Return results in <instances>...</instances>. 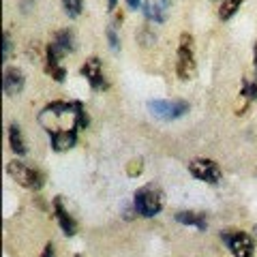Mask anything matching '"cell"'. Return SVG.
I'll list each match as a JSON object with an SVG mask.
<instances>
[{
    "label": "cell",
    "mask_w": 257,
    "mask_h": 257,
    "mask_svg": "<svg viewBox=\"0 0 257 257\" xmlns=\"http://www.w3.org/2000/svg\"><path fill=\"white\" fill-rule=\"evenodd\" d=\"M163 191L157 184H146L133 193V208L144 219H155L163 210Z\"/></svg>",
    "instance_id": "cell-1"
},
{
    "label": "cell",
    "mask_w": 257,
    "mask_h": 257,
    "mask_svg": "<svg viewBox=\"0 0 257 257\" xmlns=\"http://www.w3.org/2000/svg\"><path fill=\"white\" fill-rule=\"evenodd\" d=\"M176 75L180 82H191L197 75V62L193 54V37L182 32L178 39V52H176Z\"/></svg>",
    "instance_id": "cell-2"
},
{
    "label": "cell",
    "mask_w": 257,
    "mask_h": 257,
    "mask_svg": "<svg viewBox=\"0 0 257 257\" xmlns=\"http://www.w3.org/2000/svg\"><path fill=\"white\" fill-rule=\"evenodd\" d=\"M7 174H9L20 187L28 189V191H41L43 184H45V178H43L41 172L26 165V163H22L18 159H13L7 163Z\"/></svg>",
    "instance_id": "cell-3"
},
{
    "label": "cell",
    "mask_w": 257,
    "mask_h": 257,
    "mask_svg": "<svg viewBox=\"0 0 257 257\" xmlns=\"http://www.w3.org/2000/svg\"><path fill=\"white\" fill-rule=\"evenodd\" d=\"M221 240L234 257H255V240L242 229H223Z\"/></svg>",
    "instance_id": "cell-4"
},
{
    "label": "cell",
    "mask_w": 257,
    "mask_h": 257,
    "mask_svg": "<svg viewBox=\"0 0 257 257\" xmlns=\"http://www.w3.org/2000/svg\"><path fill=\"white\" fill-rule=\"evenodd\" d=\"M189 103L184 99H152L148 101L150 114L159 120H178L189 111Z\"/></svg>",
    "instance_id": "cell-5"
},
{
    "label": "cell",
    "mask_w": 257,
    "mask_h": 257,
    "mask_svg": "<svg viewBox=\"0 0 257 257\" xmlns=\"http://www.w3.org/2000/svg\"><path fill=\"white\" fill-rule=\"evenodd\" d=\"M189 174L193 178L202 180L206 184H221L223 180V172L216 161L206 159V157H197L189 161Z\"/></svg>",
    "instance_id": "cell-6"
},
{
    "label": "cell",
    "mask_w": 257,
    "mask_h": 257,
    "mask_svg": "<svg viewBox=\"0 0 257 257\" xmlns=\"http://www.w3.org/2000/svg\"><path fill=\"white\" fill-rule=\"evenodd\" d=\"M79 73H82V77L86 79L92 90H107L109 88V82L105 79V75H103V62H101V58H96V56L86 58L82 69H79Z\"/></svg>",
    "instance_id": "cell-7"
},
{
    "label": "cell",
    "mask_w": 257,
    "mask_h": 257,
    "mask_svg": "<svg viewBox=\"0 0 257 257\" xmlns=\"http://www.w3.org/2000/svg\"><path fill=\"white\" fill-rule=\"evenodd\" d=\"M50 135V144L54 152H69L71 148L77 146V131H58V128H47L45 131Z\"/></svg>",
    "instance_id": "cell-8"
},
{
    "label": "cell",
    "mask_w": 257,
    "mask_h": 257,
    "mask_svg": "<svg viewBox=\"0 0 257 257\" xmlns=\"http://www.w3.org/2000/svg\"><path fill=\"white\" fill-rule=\"evenodd\" d=\"M54 214H56V221H58L60 225V229H62V234L67 236V238H73L77 234V221L73 219V216L69 214V210L64 208V202H62V197H54Z\"/></svg>",
    "instance_id": "cell-9"
},
{
    "label": "cell",
    "mask_w": 257,
    "mask_h": 257,
    "mask_svg": "<svg viewBox=\"0 0 257 257\" xmlns=\"http://www.w3.org/2000/svg\"><path fill=\"white\" fill-rule=\"evenodd\" d=\"M26 77L18 67H7L3 73V92L5 96H18L24 90Z\"/></svg>",
    "instance_id": "cell-10"
},
{
    "label": "cell",
    "mask_w": 257,
    "mask_h": 257,
    "mask_svg": "<svg viewBox=\"0 0 257 257\" xmlns=\"http://www.w3.org/2000/svg\"><path fill=\"white\" fill-rule=\"evenodd\" d=\"M43 67H45V73L50 75L54 82H64V79H67V69L60 64L58 54L54 52V47L50 43L45 45V62H43Z\"/></svg>",
    "instance_id": "cell-11"
},
{
    "label": "cell",
    "mask_w": 257,
    "mask_h": 257,
    "mask_svg": "<svg viewBox=\"0 0 257 257\" xmlns=\"http://www.w3.org/2000/svg\"><path fill=\"white\" fill-rule=\"evenodd\" d=\"M50 45L54 47V52L58 54V58L62 60L64 56L75 50V35H73V30H69V28L58 30V32L54 35V39H52Z\"/></svg>",
    "instance_id": "cell-12"
},
{
    "label": "cell",
    "mask_w": 257,
    "mask_h": 257,
    "mask_svg": "<svg viewBox=\"0 0 257 257\" xmlns=\"http://www.w3.org/2000/svg\"><path fill=\"white\" fill-rule=\"evenodd\" d=\"M174 219L180 225H187V227H197L199 231H206L208 221L204 212H195V210H180L174 214Z\"/></svg>",
    "instance_id": "cell-13"
},
{
    "label": "cell",
    "mask_w": 257,
    "mask_h": 257,
    "mask_svg": "<svg viewBox=\"0 0 257 257\" xmlns=\"http://www.w3.org/2000/svg\"><path fill=\"white\" fill-rule=\"evenodd\" d=\"M7 138H9V148L15 152V155H26V140H24V135H22V128L18 122H11L9 128H7Z\"/></svg>",
    "instance_id": "cell-14"
},
{
    "label": "cell",
    "mask_w": 257,
    "mask_h": 257,
    "mask_svg": "<svg viewBox=\"0 0 257 257\" xmlns=\"http://www.w3.org/2000/svg\"><path fill=\"white\" fill-rule=\"evenodd\" d=\"M165 7L163 5H152L150 0H142V11H144V18L146 22H157V24H163L165 22Z\"/></svg>",
    "instance_id": "cell-15"
},
{
    "label": "cell",
    "mask_w": 257,
    "mask_h": 257,
    "mask_svg": "<svg viewBox=\"0 0 257 257\" xmlns=\"http://www.w3.org/2000/svg\"><path fill=\"white\" fill-rule=\"evenodd\" d=\"M240 5H242V0H219V20L229 22L238 13Z\"/></svg>",
    "instance_id": "cell-16"
},
{
    "label": "cell",
    "mask_w": 257,
    "mask_h": 257,
    "mask_svg": "<svg viewBox=\"0 0 257 257\" xmlns=\"http://www.w3.org/2000/svg\"><path fill=\"white\" fill-rule=\"evenodd\" d=\"M240 96L246 103L257 101V75L253 77H242V88H240Z\"/></svg>",
    "instance_id": "cell-17"
},
{
    "label": "cell",
    "mask_w": 257,
    "mask_h": 257,
    "mask_svg": "<svg viewBox=\"0 0 257 257\" xmlns=\"http://www.w3.org/2000/svg\"><path fill=\"white\" fill-rule=\"evenodd\" d=\"M60 3H62L64 13H67L71 20L79 18V15H82V11H84V0H60Z\"/></svg>",
    "instance_id": "cell-18"
},
{
    "label": "cell",
    "mask_w": 257,
    "mask_h": 257,
    "mask_svg": "<svg viewBox=\"0 0 257 257\" xmlns=\"http://www.w3.org/2000/svg\"><path fill=\"white\" fill-rule=\"evenodd\" d=\"M105 35H107V43H109V47H111L114 52H118V50H120V39H118V32H116V26H114V24H109V26H107Z\"/></svg>",
    "instance_id": "cell-19"
},
{
    "label": "cell",
    "mask_w": 257,
    "mask_h": 257,
    "mask_svg": "<svg viewBox=\"0 0 257 257\" xmlns=\"http://www.w3.org/2000/svg\"><path fill=\"white\" fill-rule=\"evenodd\" d=\"M138 41H140V45H152L155 43V35H152V30L148 26H142L138 30Z\"/></svg>",
    "instance_id": "cell-20"
},
{
    "label": "cell",
    "mask_w": 257,
    "mask_h": 257,
    "mask_svg": "<svg viewBox=\"0 0 257 257\" xmlns=\"http://www.w3.org/2000/svg\"><path fill=\"white\" fill-rule=\"evenodd\" d=\"M142 172H144V161L142 159H133L131 163L126 165V174L131 176V178H138Z\"/></svg>",
    "instance_id": "cell-21"
},
{
    "label": "cell",
    "mask_w": 257,
    "mask_h": 257,
    "mask_svg": "<svg viewBox=\"0 0 257 257\" xmlns=\"http://www.w3.org/2000/svg\"><path fill=\"white\" fill-rule=\"evenodd\" d=\"M11 54H13V41H11L9 32H5V35H3V60L9 62Z\"/></svg>",
    "instance_id": "cell-22"
},
{
    "label": "cell",
    "mask_w": 257,
    "mask_h": 257,
    "mask_svg": "<svg viewBox=\"0 0 257 257\" xmlns=\"http://www.w3.org/2000/svg\"><path fill=\"white\" fill-rule=\"evenodd\" d=\"M41 257H54V244H52V242H47V244L43 246Z\"/></svg>",
    "instance_id": "cell-23"
},
{
    "label": "cell",
    "mask_w": 257,
    "mask_h": 257,
    "mask_svg": "<svg viewBox=\"0 0 257 257\" xmlns=\"http://www.w3.org/2000/svg\"><path fill=\"white\" fill-rule=\"evenodd\" d=\"M126 5H128V9H138L142 5V0H126Z\"/></svg>",
    "instance_id": "cell-24"
},
{
    "label": "cell",
    "mask_w": 257,
    "mask_h": 257,
    "mask_svg": "<svg viewBox=\"0 0 257 257\" xmlns=\"http://www.w3.org/2000/svg\"><path fill=\"white\" fill-rule=\"evenodd\" d=\"M253 67H255V75H257V43L253 45Z\"/></svg>",
    "instance_id": "cell-25"
},
{
    "label": "cell",
    "mask_w": 257,
    "mask_h": 257,
    "mask_svg": "<svg viewBox=\"0 0 257 257\" xmlns=\"http://www.w3.org/2000/svg\"><path fill=\"white\" fill-rule=\"evenodd\" d=\"M118 7V0H107V11H116Z\"/></svg>",
    "instance_id": "cell-26"
},
{
    "label": "cell",
    "mask_w": 257,
    "mask_h": 257,
    "mask_svg": "<svg viewBox=\"0 0 257 257\" xmlns=\"http://www.w3.org/2000/svg\"><path fill=\"white\" fill-rule=\"evenodd\" d=\"M161 5H163V7H167V5H170V0H161Z\"/></svg>",
    "instance_id": "cell-27"
},
{
    "label": "cell",
    "mask_w": 257,
    "mask_h": 257,
    "mask_svg": "<svg viewBox=\"0 0 257 257\" xmlns=\"http://www.w3.org/2000/svg\"><path fill=\"white\" fill-rule=\"evenodd\" d=\"M77 257H82V255H77Z\"/></svg>",
    "instance_id": "cell-28"
}]
</instances>
